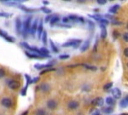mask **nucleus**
<instances>
[{
    "label": "nucleus",
    "instance_id": "f257e3e1",
    "mask_svg": "<svg viewBox=\"0 0 128 115\" xmlns=\"http://www.w3.org/2000/svg\"><path fill=\"white\" fill-rule=\"evenodd\" d=\"M31 22H32V16H28L26 20L22 22V33L23 38H28V35L30 32V27H31Z\"/></svg>",
    "mask_w": 128,
    "mask_h": 115
},
{
    "label": "nucleus",
    "instance_id": "f03ea898",
    "mask_svg": "<svg viewBox=\"0 0 128 115\" xmlns=\"http://www.w3.org/2000/svg\"><path fill=\"white\" fill-rule=\"evenodd\" d=\"M81 43H82L81 39H71L62 44V47H73L74 49H77L79 48V46Z\"/></svg>",
    "mask_w": 128,
    "mask_h": 115
},
{
    "label": "nucleus",
    "instance_id": "7ed1b4c3",
    "mask_svg": "<svg viewBox=\"0 0 128 115\" xmlns=\"http://www.w3.org/2000/svg\"><path fill=\"white\" fill-rule=\"evenodd\" d=\"M54 65V63L52 62H49L48 64H35L34 65V68L37 70H42V69H47V68H51L52 66Z\"/></svg>",
    "mask_w": 128,
    "mask_h": 115
},
{
    "label": "nucleus",
    "instance_id": "20e7f679",
    "mask_svg": "<svg viewBox=\"0 0 128 115\" xmlns=\"http://www.w3.org/2000/svg\"><path fill=\"white\" fill-rule=\"evenodd\" d=\"M68 20H71L72 21L74 22H80V23H84V19L82 17H80L79 15H68Z\"/></svg>",
    "mask_w": 128,
    "mask_h": 115
},
{
    "label": "nucleus",
    "instance_id": "39448f33",
    "mask_svg": "<svg viewBox=\"0 0 128 115\" xmlns=\"http://www.w3.org/2000/svg\"><path fill=\"white\" fill-rule=\"evenodd\" d=\"M104 104V100L102 97H96L92 101V106H98L102 107Z\"/></svg>",
    "mask_w": 128,
    "mask_h": 115
},
{
    "label": "nucleus",
    "instance_id": "423d86ee",
    "mask_svg": "<svg viewBox=\"0 0 128 115\" xmlns=\"http://www.w3.org/2000/svg\"><path fill=\"white\" fill-rule=\"evenodd\" d=\"M8 86L10 88L11 90H17L20 87V84L19 82H17L16 80L11 79L8 81Z\"/></svg>",
    "mask_w": 128,
    "mask_h": 115
},
{
    "label": "nucleus",
    "instance_id": "0eeeda50",
    "mask_svg": "<svg viewBox=\"0 0 128 115\" xmlns=\"http://www.w3.org/2000/svg\"><path fill=\"white\" fill-rule=\"evenodd\" d=\"M37 27H38V20H34V21L32 22V24L31 25V27H30V32L29 33L32 34V37L35 36L37 32Z\"/></svg>",
    "mask_w": 128,
    "mask_h": 115
},
{
    "label": "nucleus",
    "instance_id": "6e6552de",
    "mask_svg": "<svg viewBox=\"0 0 128 115\" xmlns=\"http://www.w3.org/2000/svg\"><path fill=\"white\" fill-rule=\"evenodd\" d=\"M114 99H120L121 97V90L119 88H114L111 91Z\"/></svg>",
    "mask_w": 128,
    "mask_h": 115
},
{
    "label": "nucleus",
    "instance_id": "1a4fd4ad",
    "mask_svg": "<svg viewBox=\"0 0 128 115\" xmlns=\"http://www.w3.org/2000/svg\"><path fill=\"white\" fill-rule=\"evenodd\" d=\"M25 54H26V55L28 57V58H31V59H44V58L45 59V58H47V57L43 56V55L34 54V53H29V52H28V51H26Z\"/></svg>",
    "mask_w": 128,
    "mask_h": 115
},
{
    "label": "nucleus",
    "instance_id": "9d476101",
    "mask_svg": "<svg viewBox=\"0 0 128 115\" xmlns=\"http://www.w3.org/2000/svg\"><path fill=\"white\" fill-rule=\"evenodd\" d=\"M22 21L20 20V17L16 18V30L17 34H19V35L22 33Z\"/></svg>",
    "mask_w": 128,
    "mask_h": 115
},
{
    "label": "nucleus",
    "instance_id": "9b49d317",
    "mask_svg": "<svg viewBox=\"0 0 128 115\" xmlns=\"http://www.w3.org/2000/svg\"><path fill=\"white\" fill-rule=\"evenodd\" d=\"M56 107H57L56 101H55L53 99H50V100H49L48 102H47V108H48L49 109L54 110V109L56 108Z\"/></svg>",
    "mask_w": 128,
    "mask_h": 115
},
{
    "label": "nucleus",
    "instance_id": "f8f14e48",
    "mask_svg": "<svg viewBox=\"0 0 128 115\" xmlns=\"http://www.w3.org/2000/svg\"><path fill=\"white\" fill-rule=\"evenodd\" d=\"M1 104L7 108H11L12 107V101L10 100V98H4V99H2V101H1Z\"/></svg>",
    "mask_w": 128,
    "mask_h": 115
},
{
    "label": "nucleus",
    "instance_id": "ddd939ff",
    "mask_svg": "<svg viewBox=\"0 0 128 115\" xmlns=\"http://www.w3.org/2000/svg\"><path fill=\"white\" fill-rule=\"evenodd\" d=\"M44 31V28H43V20L41 19L40 21V25L37 27V32H38V39H41V35H42V32Z\"/></svg>",
    "mask_w": 128,
    "mask_h": 115
},
{
    "label": "nucleus",
    "instance_id": "4468645a",
    "mask_svg": "<svg viewBox=\"0 0 128 115\" xmlns=\"http://www.w3.org/2000/svg\"><path fill=\"white\" fill-rule=\"evenodd\" d=\"M59 20H60L59 15H51L50 20V26H54L55 24H56L57 22H59Z\"/></svg>",
    "mask_w": 128,
    "mask_h": 115
},
{
    "label": "nucleus",
    "instance_id": "2eb2a0df",
    "mask_svg": "<svg viewBox=\"0 0 128 115\" xmlns=\"http://www.w3.org/2000/svg\"><path fill=\"white\" fill-rule=\"evenodd\" d=\"M79 106H80L79 102H76V101H71V102H69L68 104V108H69V109H72V110L78 108H79Z\"/></svg>",
    "mask_w": 128,
    "mask_h": 115
},
{
    "label": "nucleus",
    "instance_id": "dca6fc26",
    "mask_svg": "<svg viewBox=\"0 0 128 115\" xmlns=\"http://www.w3.org/2000/svg\"><path fill=\"white\" fill-rule=\"evenodd\" d=\"M105 102H106V104H108V107L114 106L115 103H116V101H115V99H114V98L111 97V96H108V97L106 98V100H105Z\"/></svg>",
    "mask_w": 128,
    "mask_h": 115
},
{
    "label": "nucleus",
    "instance_id": "f3484780",
    "mask_svg": "<svg viewBox=\"0 0 128 115\" xmlns=\"http://www.w3.org/2000/svg\"><path fill=\"white\" fill-rule=\"evenodd\" d=\"M100 27H101V38H107V35H108V32H107V29H106V26H102V25H100Z\"/></svg>",
    "mask_w": 128,
    "mask_h": 115
},
{
    "label": "nucleus",
    "instance_id": "a211bd4d",
    "mask_svg": "<svg viewBox=\"0 0 128 115\" xmlns=\"http://www.w3.org/2000/svg\"><path fill=\"white\" fill-rule=\"evenodd\" d=\"M90 39L86 40V42L83 44V45L81 46V48H80V51H81V52H84V51H86L89 49V47H90Z\"/></svg>",
    "mask_w": 128,
    "mask_h": 115
},
{
    "label": "nucleus",
    "instance_id": "6ab92c4d",
    "mask_svg": "<svg viewBox=\"0 0 128 115\" xmlns=\"http://www.w3.org/2000/svg\"><path fill=\"white\" fill-rule=\"evenodd\" d=\"M40 89L42 90V91H44V92H48L49 90H50V86L49 84L44 83V84H42V85H40Z\"/></svg>",
    "mask_w": 128,
    "mask_h": 115
},
{
    "label": "nucleus",
    "instance_id": "aec40b11",
    "mask_svg": "<svg viewBox=\"0 0 128 115\" xmlns=\"http://www.w3.org/2000/svg\"><path fill=\"white\" fill-rule=\"evenodd\" d=\"M127 105H128V96H126L124 99L120 101V108H127Z\"/></svg>",
    "mask_w": 128,
    "mask_h": 115
},
{
    "label": "nucleus",
    "instance_id": "412c9836",
    "mask_svg": "<svg viewBox=\"0 0 128 115\" xmlns=\"http://www.w3.org/2000/svg\"><path fill=\"white\" fill-rule=\"evenodd\" d=\"M119 9H120V5L119 4H115V5H114V6H112V7L109 8L108 12H109V13H111V14H116L117 12H118Z\"/></svg>",
    "mask_w": 128,
    "mask_h": 115
},
{
    "label": "nucleus",
    "instance_id": "4be33fe9",
    "mask_svg": "<svg viewBox=\"0 0 128 115\" xmlns=\"http://www.w3.org/2000/svg\"><path fill=\"white\" fill-rule=\"evenodd\" d=\"M41 39H42L43 44L44 45L47 44V42H48V38H47V32L45 30L43 31L42 35H41Z\"/></svg>",
    "mask_w": 128,
    "mask_h": 115
},
{
    "label": "nucleus",
    "instance_id": "5701e85b",
    "mask_svg": "<svg viewBox=\"0 0 128 115\" xmlns=\"http://www.w3.org/2000/svg\"><path fill=\"white\" fill-rule=\"evenodd\" d=\"M18 7L20 8V9H22V10H24V11L28 12V13H32V12L37 11L36 9H29V8L26 7V6H23V5H19Z\"/></svg>",
    "mask_w": 128,
    "mask_h": 115
},
{
    "label": "nucleus",
    "instance_id": "b1692460",
    "mask_svg": "<svg viewBox=\"0 0 128 115\" xmlns=\"http://www.w3.org/2000/svg\"><path fill=\"white\" fill-rule=\"evenodd\" d=\"M102 112L106 114H110L114 112V108H112V107H106V108H102Z\"/></svg>",
    "mask_w": 128,
    "mask_h": 115
},
{
    "label": "nucleus",
    "instance_id": "393cba45",
    "mask_svg": "<svg viewBox=\"0 0 128 115\" xmlns=\"http://www.w3.org/2000/svg\"><path fill=\"white\" fill-rule=\"evenodd\" d=\"M25 79H26V86L25 87H26V88H28V85H31V84H32V79L30 77L28 74H25Z\"/></svg>",
    "mask_w": 128,
    "mask_h": 115
},
{
    "label": "nucleus",
    "instance_id": "a878e982",
    "mask_svg": "<svg viewBox=\"0 0 128 115\" xmlns=\"http://www.w3.org/2000/svg\"><path fill=\"white\" fill-rule=\"evenodd\" d=\"M50 48H51V50H53V52H55V53H58L59 52L58 48L56 46L55 44H54V42H53V41L51 40V39L50 40Z\"/></svg>",
    "mask_w": 128,
    "mask_h": 115
},
{
    "label": "nucleus",
    "instance_id": "bb28decb",
    "mask_svg": "<svg viewBox=\"0 0 128 115\" xmlns=\"http://www.w3.org/2000/svg\"><path fill=\"white\" fill-rule=\"evenodd\" d=\"M80 65L84 67L86 69H88V70H90V71H96L98 70V67H95V66H90V65H87V64H80Z\"/></svg>",
    "mask_w": 128,
    "mask_h": 115
},
{
    "label": "nucleus",
    "instance_id": "cd10ccee",
    "mask_svg": "<svg viewBox=\"0 0 128 115\" xmlns=\"http://www.w3.org/2000/svg\"><path fill=\"white\" fill-rule=\"evenodd\" d=\"M98 21H99V25H102V26H106L107 25H108V23H109V20L105 19V18L104 19V18H102V19H100Z\"/></svg>",
    "mask_w": 128,
    "mask_h": 115
},
{
    "label": "nucleus",
    "instance_id": "c85d7f7f",
    "mask_svg": "<svg viewBox=\"0 0 128 115\" xmlns=\"http://www.w3.org/2000/svg\"><path fill=\"white\" fill-rule=\"evenodd\" d=\"M88 16L90 18L95 19L96 20H99L100 19H102V15H101L100 14H96V15H88Z\"/></svg>",
    "mask_w": 128,
    "mask_h": 115
},
{
    "label": "nucleus",
    "instance_id": "c756f323",
    "mask_svg": "<svg viewBox=\"0 0 128 115\" xmlns=\"http://www.w3.org/2000/svg\"><path fill=\"white\" fill-rule=\"evenodd\" d=\"M40 10L42 12H44V14H47V15H50V14H51V9H49V8L45 7V6H44V7L40 8Z\"/></svg>",
    "mask_w": 128,
    "mask_h": 115
},
{
    "label": "nucleus",
    "instance_id": "7c9ffc66",
    "mask_svg": "<svg viewBox=\"0 0 128 115\" xmlns=\"http://www.w3.org/2000/svg\"><path fill=\"white\" fill-rule=\"evenodd\" d=\"M12 16V14L6 13V12H0V17H4V18H10Z\"/></svg>",
    "mask_w": 128,
    "mask_h": 115
},
{
    "label": "nucleus",
    "instance_id": "2f4dec72",
    "mask_svg": "<svg viewBox=\"0 0 128 115\" xmlns=\"http://www.w3.org/2000/svg\"><path fill=\"white\" fill-rule=\"evenodd\" d=\"M87 23H88V26H89V29L90 31H93L95 29V24L93 21L92 20H87Z\"/></svg>",
    "mask_w": 128,
    "mask_h": 115
},
{
    "label": "nucleus",
    "instance_id": "473e14b6",
    "mask_svg": "<svg viewBox=\"0 0 128 115\" xmlns=\"http://www.w3.org/2000/svg\"><path fill=\"white\" fill-rule=\"evenodd\" d=\"M35 115H46V112L44 109H38L35 112Z\"/></svg>",
    "mask_w": 128,
    "mask_h": 115
},
{
    "label": "nucleus",
    "instance_id": "72a5a7b5",
    "mask_svg": "<svg viewBox=\"0 0 128 115\" xmlns=\"http://www.w3.org/2000/svg\"><path fill=\"white\" fill-rule=\"evenodd\" d=\"M0 37H2V38H4L5 39L7 37H9V34H8L7 32H5V31L0 29Z\"/></svg>",
    "mask_w": 128,
    "mask_h": 115
},
{
    "label": "nucleus",
    "instance_id": "f704fd0d",
    "mask_svg": "<svg viewBox=\"0 0 128 115\" xmlns=\"http://www.w3.org/2000/svg\"><path fill=\"white\" fill-rule=\"evenodd\" d=\"M112 86H113V83H112V82H110V83H108V84H106V85L104 86V90H105V91H106V90L111 89V88H112Z\"/></svg>",
    "mask_w": 128,
    "mask_h": 115
},
{
    "label": "nucleus",
    "instance_id": "c9c22d12",
    "mask_svg": "<svg viewBox=\"0 0 128 115\" xmlns=\"http://www.w3.org/2000/svg\"><path fill=\"white\" fill-rule=\"evenodd\" d=\"M69 57H70V55H68V54H63V55H59L60 60H66V59H68Z\"/></svg>",
    "mask_w": 128,
    "mask_h": 115
},
{
    "label": "nucleus",
    "instance_id": "e433bc0d",
    "mask_svg": "<svg viewBox=\"0 0 128 115\" xmlns=\"http://www.w3.org/2000/svg\"><path fill=\"white\" fill-rule=\"evenodd\" d=\"M112 24L114 26H121L123 24V22L119 21V20H112Z\"/></svg>",
    "mask_w": 128,
    "mask_h": 115
},
{
    "label": "nucleus",
    "instance_id": "4c0bfd02",
    "mask_svg": "<svg viewBox=\"0 0 128 115\" xmlns=\"http://www.w3.org/2000/svg\"><path fill=\"white\" fill-rule=\"evenodd\" d=\"M56 69L55 68H53V67H51V68H47V69H44V71H42L40 73V74H44V73H47V72H50V71H55Z\"/></svg>",
    "mask_w": 128,
    "mask_h": 115
},
{
    "label": "nucleus",
    "instance_id": "58836bf2",
    "mask_svg": "<svg viewBox=\"0 0 128 115\" xmlns=\"http://www.w3.org/2000/svg\"><path fill=\"white\" fill-rule=\"evenodd\" d=\"M26 90H28V88L24 87L23 89L22 90V91H20V95H22V96H25L26 95Z\"/></svg>",
    "mask_w": 128,
    "mask_h": 115
},
{
    "label": "nucleus",
    "instance_id": "ea45409f",
    "mask_svg": "<svg viewBox=\"0 0 128 115\" xmlns=\"http://www.w3.org/2000/svg\"><path fill=\"white\" fill-rule=\"evenodd\" d=\"M96 2H98V3L100 5H104L107 3V0H98Z\"/></svg>",
    "mask_w": 128,
    "mask_h": 115
},
{
    "label": "nucleus",
    "instance_id": "a19ab883",
    "mask_svg": "<svg viewBox=\"0 0 128 115\" xmlns=\"http://www.w3.org/2000/svg\"><path fill=\"white\" fill-rule=\"evenodd\" d=\"M123 39L125 42H126V43L128 42V32H127L123 34Z\"/></svg>",
    "mask_w": 128,
    "mask_h": 115
},
{
    "label": "nucleus",
    "instance_id": "79ce46f5",
    "mask_svg": "<svg viewBox=\"0 0 128 115\" xmlns=\"http://www.w3.org/2000/svg\"><path fill=\"white\" fill-rule=\"evenodd\" d=\"M4 75H5V71H4V69L0 68V79H1V78H3V77H4Z\"/></svg>",
    "mask_w": 128,
    "mask_h": 115
},
{
    "label": "nucleus",
    "instance_id": "37998d69",
    "mask_svg": "<svg viewBox=\"0 0 128 115\" xmlns=\"http://www.w3.org/2000/svg\"><path fill=\"white\" fill-rule=\"evenodd\" d=\"M92 115H101V114H100V112H99V110L95 109V110L92 111Z\"/></svg>",
    "mask_w": 128,
    "mask_h": 115
},
{
    "label": "nucleus",
    "instance_id": "c03bdc74",
    "mask_svg": "<svg viewBox=\"0 0 128 115\" xmlns=\"http://www.w3.org/2000/svg\"><path fill=\"white\" fill-rule=\"evenodd\" d=\"M113 36L114 37V38H119L120 37V33L117 31H114L113 32Z\"/></svg>",
    "mask_w": 128,
    "mask_h": 115
},
{
    "label": "nucleus",
    "instance_id": "a18cd8bd",
    "mask_svg": "<svg viewBox=\"0 0 128 115\" xmlns=\"http://www.w3.org/2000/svg\"><path fill=\"white\" fill-rule=\"evenodd\" d=\"M51 15H50L46 16V18L44 19V23H48V22H50V18H51Z\"/></svg>",
    "mask_w": 128,
    "mask_h": 115
},
{
    "label": "nucleus",
    "instance_id": "49530a36",
    "mask_svg": "<svg viewBox=\"0 0 128 115\" xmlns=\"http://www.w3.org/2000/svg\"><path fill=\"white\" fill-rule=\"evenodd\" d=\"M40 77H35L34 79H32V84H36L37 82H38L40 81Z\"/></svg>",
    "mask_w": 128,
    "mask_h": 115
},
{
    "label": "nucleus",
    "instance_id": "de8ad7c7",
    "mask_svg": "<svg viewBox=\"0 0 128 115\" xmlns=\"http://www.w3.org/2000/svg\"><path fill=\"white\" fill-rule=\"evenodd\" d=\"M58 26H61V27H65V28H70V27H71V26L67 25V24H60V25H58Z\"/></svg>",
    "mask_w": 128,
    "mask_h": 115
},
{
    "label": "nucleus",
    "instance_id": "09e8293b",
    "mask_svg": "<svg viewBox=\"0 0 128 115\" xmlns=\"http://www.w3.org/2000/svg\"><path fill=\"white\" fill-rule=\"evenodd\" d=\"M68 21H69V20H68V17H63L62 18V22L64 24L68 23Z\"/></svg>",
    "mask_w": 128,
    "mask_h": 115
},
{
    "label": "nucleus",
    "instance_id": "8fccbe9b",
    "mask_svg": "<svg viewBox=\"0 0 128 115\" xmlns=\"http://www.w3.org/2000/svg\"><path fill=\"white\" fill-rule=\"evenodd\" d=\"M90 89V87L89 85H84V88H83V90H84V91H89Z\"/></svg>",
    "mask_w": 128,
    "mask_h": 115
},
{
    "label": "nucleus",
    "instance_id": "3c124183",
    "mask_svg": "<svg viewBox=\"0 0 128 115\" xmlns=\"http://www.w3.org/2000/svg\"><path fill=\"white\" fill-rule=\"evenodd\" d=\"M106 18H108V19H114V16L109 15V14H107V15H105V19H106Z\"/></svg>",
    "mask_w": 128,
    "mask_h": 115
},
{
    "label": "nucleus",
    "instance_id": "603ef678",
    "mask_svg": "<svg viewBox=\"0 0 128 115\" xmlns=\"http://www.w3.org/2000/svg\"><path fill=\"white\" fill-rule=\"evenodd\" d=\"M124 55H125V56L128 57V48H126L124 50Z\"/></svg>",
    "mask_w": 128,
    "mask_h": 115
},
{
    "label": "nucleus",
    "instance_id": "864d4df0",
    "mask_svg": "<svg viewBox=\"0 0 128 115\" xmlns=\"http://www.w3.org/2000/svg\"><path fill=\"white\" fill-rule=\"evenodd\" d=\"M43 4H44V5H48V4H50V2L47 1V0H44V1H43Z\"/></svg>",
    "mask_w": 128,
    "mask_h": 115
},
{
    "label": "nucleus",
    "instance_id": "5fc2aeb1",
    "mask_svg": "<svg viewBox=\"0 0 128 115\" xmlns=\"http://www.w3.org/2000/svg\"><path fill=\"white\" fill-rule=\"evenodd\" d=\"M22 115H28V111H25L24 113H22Z\"/></svg>",
    "mask_w": 128,
    "mask_h": 115
},
{
    "label": "nucleus",
    "instance_id": "6e6d98bb",
    "mask_svg": "<svg viewBox=\"0 0 128 115\" xmlns=\"http://www.w3.org/2000/svg\"><path fill=\"white\" fill-rule=\"evenodd\" d=\"M78 3H84L86 2V0H78Z\"/></svg>",
    "mask_w": 128,
    "mask_h": 115
},
{
    "label": "nucleus",
    "instance_id": "4d7b16f0",
    "mask_svg": "<svg viewBox=\"0 0 128 115\" xmlns=\"http://www.w3.org/2000/svg\"><path fill=\"white\" fill-rule=\"evenodd\" d=\"M102 71H105V67H102Z\"/></svg>",
    "mask_w": 128,
    "mask_h": 115
},
{
    "label": "nucleus",
    "instance_id": "13d9d810",
    "mask_svg": "<svg viewBox=\"0 0 128 115\" xmlns=\"http://www.w3.org/2000/svg\"><path fill=\"white\" fill-rule=\"evenodd\" d=\"M120 115H127V114H121Z\"/></svg>",
    "mask_w": 128,
    "mask_h": 115
}]
</instances>
